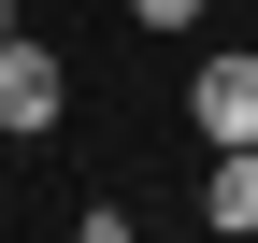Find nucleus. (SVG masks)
Wrapping results in <instances>:
<instances>
[{
	"label": "nucleus",
	"mask_w": 258,
	"mask_h": 243,
	"mask_svg": "<svg viewBox=\"0 0 258 243\" xmlns=\"http://www.w3.org/2000/svg\"><path fill=\"white\" fill-rule=\"evenodd\" d=\"M57 100H72V72H57V43H43V29H0V143L57 129Z\"/></svg>",
	"instance_id": "1"
},
{
	"label": "nucleus",
	"mask_w": 258,
	"mask_h": 243,
	"mask_svg": "<svg viewBox=\"0 0 258 243\" xmlns=\"http://www.w3.org/2000/svg\"><path fill=\"white\" fill-rule=\"evenodd\" d=\"M186 114H201V143H258V57H201Z\"/></svg>",
	"instance_id": "2"
},
{
	"label": "nucleus",
	"mask_w": 258,
	"mask_h": 243,
	"mask_svg": "<svg viewBox=\"0 0 258 243\" xmlns=\"http://www.w3.org/2000/svg\"><path fill=\"white\" fill-rule=\"evenodd\" d=\"M201 215H215V229H258V143H215V172H201Z\"/></svg>",
	"instance_id": "3"
},
{
	"label": "nucleus",
	"mask_w": 258,
	"mask_h": 243,
	"mask_svg": "<svg viewBox=\"0 0 258 243\" xmlns=\"http://www.w3.org/2000/svg\"><path fill=\"white\" fill-rule=\"evenodd\" d=\"M215 0H129V29H201Z\"/></svg>",
	"instance_id": "4"
},
{
	"label": "nucleus",
	"mask_w": 258,
	"mask_h": 243,
	"mask_svg": "<svg viewBox=\"0 0 258 243\" xmlns=\"http://www.w3.org/2000/svg\"><path fill=\"white\" fill-rule=\"evenodd\" d=\"M0 29H29V15H15V0H0Z\"/></svg>",
	"instance_id": "5"
}]
</instances>
